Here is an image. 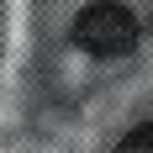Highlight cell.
Instances as JSON below:
<instances>
[{"label": "cell", "instance_id": "obj_1", "mask_svg": "<svg viewBox=\"0 0 153 153\" xmlns=\"http://www.w3.org/2000/svg\"><path fill=\"white\" fill-rule=\"evenodd\" d=\"M74 42L95 58H116V53H127L137 42V16L127 5H116V0H95L74 16Z\"/></svg>", "mask_w": 153, "mask_h": 153}, {"label": "cell", "instance_id": "obj_2", "mask_svg": "<svg viewBox=\"0 0 153 153\" xmlns=\"http://www.w3.org/2000/svg\"><path fill=\"white\" fill-rule=\"evenodd\" d=\"M116 153H153V122H143V127H132L122 143H116Z\"/></svg>", "mask_w": 153, "mask_h": 153}]
</instances>
